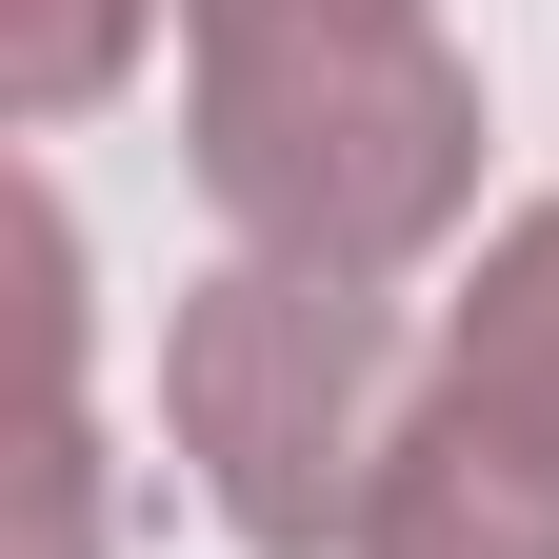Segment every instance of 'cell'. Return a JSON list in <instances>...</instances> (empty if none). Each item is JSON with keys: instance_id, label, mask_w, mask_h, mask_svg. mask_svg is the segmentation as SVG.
I'll return each mask as SVG.
<instances>
[{"instance_id": "3", "label": "cell", "mask_w": 559, "mask_h": 559, "mask_svg": "<svg viewBox=\"0 0 559 559\" xmlns=\"http://www.w3.org/2000/svg\"><path fill=\"white\" fill-rule=\"evenodd\" d=\"M360 559H559V460H539V440H500L460 380H419L400 460H380Z\"/></svg>"}, {"instance_id": "6", "label": "cell", "mask_w": 559, "mask_h": 559, "mask_svg": "<svg viewBox=\"0 0 559 559\" xmlns=\"http://www.w3.org/2000/svg\"><path fill=\"white\" fill-rule=\"evenodd\" d=\"M440 0H180V40L200 60H240V40H419Z\"/></svg>"}, {"instance_id": "4", "label": "cell", "mask_w": 559, "mask_h": 559, "mask_svg": "<svg viewBox=\"0 0 559 559\" xmlns=\"http://www.w3.org/2000/svg\"><path fill=\"white\" fill-rule=\"evenodd\" d=\"M440 380L500 419V440H539V460H559V200H520V221L479 240L460 320H440Z\"/></svg>"}, {"instance_id": "2", "label": "cell", "mask_w": 559, "mask_h": 559, "mask_svg": "<svg viewBox=\"0 0 559 559\" xmlns=\"http://www.w3.org/2000/svg\"><path fill=\"white\" fill-rule=\"evenodd\" d=\"M160 419H180L221 539H260V559H340V539L380 520V460H400L419 380H400L380 280L221 260V280L160 320Z\"/></svg>"}, {"instance_id": "5", "label": "cell", "mask_w": 559, "mask_h": 559, "mask_svg": "<svg viewBox=\"0 0 559 559\" xmlns=\"http://www.w3.org/2000/svg\"><path fill=\"white\" fill-rule=\"evenodd\" d=\"M140 21H160V0H0V100H21V120H81L140 60Z\"/></svg>"}, {"instance_id": "1", "label": "cell", "mask_w": 559, "mask_h": 559, "mask_svg": "<svg viewBox=\"0 0 559 559\" xmlns=\"http://www.w3.org/2000/svg\"><path fill=\"white\" fill-rule=\"evenodd\" d=\"M180 160L240 221V260L400 280V260H440L460 200H479V60L440 21L419 40H240V60H200Z\"/></svg>"}]
</instances>
